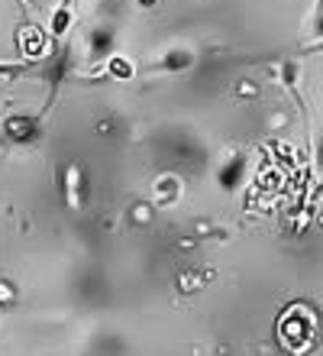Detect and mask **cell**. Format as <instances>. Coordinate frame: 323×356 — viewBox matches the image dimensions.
I'll use <instances>...</instances> for the list:
<instances>
[{
  "instance_id": "6da1fadb",
  "label": "cell",
  "mask_w": 323,
  "mask_h": 356,
  "mask_svg": "<svg viewBox=\"0 0 323 356\" xmlns=\"http://www.w3.org/2000/svg\"><path fill=\"white\" fill-rule=\"evenodd\" d=\"M246 165H249V159H246V156H230V162L220 169V185L226 188V191L240 188L242 185V175H246Z\"/></svg>"
},
{
  "instance_id": "7a4b0ae2",
  "label": "cell",
  "mask_w": 323,
  "mask_h": 356,
  "mask_svg": "<svg viewBox=\"0 0 323 356\" xmlns=\"http://www.w3.org/2000/svg\"><path fill=\"white\" fill-rule=\"evenodd\" d=\"M178 195H181V185H178V178H172V175L158 178L156 188H152V197H156V204H162V207L175 204Z\"/></svg>"
},
{
  "instance_id": "3957f363",
  "label": "cell",
  "mask_w": 323,
  "mask_h": 356,
  "mask_svg": "<svg viewBox=\"0 0 323 356\" xmlns=\"http://www.w3.org/2000/svg\"><path fill=\"white\" fill-rule=\"evenodd\" d=\"M191 62H194L191 52H181V49H178V52H168L165 62H162V68H168V72H181V68H188Z\"/></svg>"
},
{
  "instance_id": "277c9868",
  "label": "cell",
  "mask_w": 323,
  "mask_h": 356,
  "mask_svg": "<svg viewBox=\"0 0 323 356\" xmlns=\"http://www.w3.org/2000/svg\"><path fill=\"white\" fill-rule=\"evenodd\" d=\"M107 72H110L113 78H133V62L123 56H113L110 62H107Z\"/></svg>"
},
{
  "instance_id": "5b68a950",
  "label": "cell",
  "mask_w": 323,
  "mask_h": 356,
  "mask_svg": "<svg viewBox=\"0 0 323 356\" xmlns=\"http://www.w3.org/2000/svg\"><path fill=\"white\" fill-rule=\"evenodd\" d=\"M139 3H156V0H139Z\"/></svg>"
}]
</instances>
